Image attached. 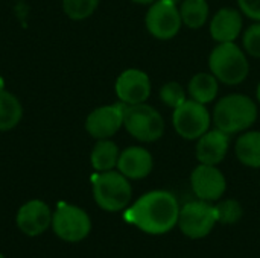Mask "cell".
I'll return each instance as SVG.
<instances>
[{"label": "cell", "mask_w": 260, "mask_h": 258, "mask_svg": "<svg viewBox=\"0 0 260 258\" xmlns=\"http://www.w3.org/2000/svg\"><path fill=\"white\" fill-rule=\"evenodd\" d=\"M180 207L174 195L155 190L143 195L126 213L125 220L148 234H165L178 224Z\"/></svg>", "instance_id": "1"}, {"label": "cell", "mask_w": 260, "mask_h": 258, "mask_svg": "<svg viewBox=\"0 0 260 258\" xmlns=\"http://www.w3.org/2000/svg\"><path fill=\"white\" fill-rule=\"evenodd\" d=\"M256 119L257 106L244 94H230L221 99L213 111V122L216 128L229 135L248 129Z\"/></svg>", "instance_id": "2"}, {"label": "cell", "mask_w": 260, "mask_h": 258, "mask_svg": "<svg viewBox=\"0 0 260 258\" xmlns=\"http://www.w3.org/2000/svg\"><path fill=\"white\" fill-rule=\"evenodd\" d=\"M209 67L212 75L227 85L241 84L250 71L245 53L235 43H219L210 53Z\"/></svg>", "instance_id": "3"}, {"label": "cell", "mask_w": 260, "mask_h": 258, "mask_svg": "<svg viewBox=\"0 0 260 258\" xmlns=\"http://www.w3.org/2000/svg\"><path fill=\"white\" fill-rule=\"evenodd\" d=\"M133 196L128 178L120 172H101L93 179V198L96 204L105 211L123 210Z\"/></svg>", "instance_id": "4"}, {"label": "cell", "mask_w": 260, "mask_h": 258, "mask_svg": "<svg viewBox=\"0 0 260 258\" xmlns=\"http://www.w3.org/2000/svg\"><path fill=\"white\" fill-rule=\"evenodd\" d=\"M123 126L139 141L151 143L158 140L165 132V122L160 113L143 103L126 105L123 113Z\"/></svg>", "instance_id": "5"}, {"label": "cell", "mask_w": 260, "mask_h": 258, "mask_svg": "<svg viewBox=\"0 0 260 258\" xmlns=\"http://www.w3.org/2000/svg\"><path fill=\"white\" fill-rule=\"evenodd\" d=\"M52 228L61 240L76 243L88 236L91 220L82 208L70 204H59L52 214Z\"/></svg>", "instance_id": "6"}, {"label": "cell", "mask_w": 260, "mask_h": 258, "mask_svg": "<svg viewBox=\"0 0 260 258\" xmlns=\"http://www.w3.org/2000/svg\"><path fill=\"white\" fill-rule=\"evenodd\" d=\"M174 128L183 138L197 140L209 131L210 114L207 108L190 99L174 109Z\"/></svg>", "instance_id": "7"}, {"label": "cell", "mask_w": 260, "mask_h": 258, "mask_svg": "<svg viewBox=\"0 0 260 258\" xmlns=\"http://www.w3.org/2000/svg\"><path fill=\"white\" fill-rule=\"evenodd\" d=\"M216 211L207 201H195L186 204L180 208L178 225L190 239H203L206 237L216 224Z\"/></svg>", "instance_id": "8"}, {"label": "cell", "mask_w": 260, "mask_h": 258, "mask_svg": "<svg viewBox=\"0 0 260 258\" xmlns=\"http://www.w3.org/2000/svg\"><path fill=\"white\" fill-rule=\"evenodd\" d=\"M146 29L149 33L158 40H171L174 38L181 27V15L180 9L175 3L168 0L154 2L146 14Z\"/></svg>", "instance_id": "9"}, {"label": "cell", "mask_w": 260, "mask_h": 258, "mask_svg": "<svg viewBox=\"0 0 260 258\" xmlns=\"http://www.w3.org/2000/svg\"><path fill=\"white\" fill-rule=\"evenodd\" d=\"M125 103L105 105L93 109L85 120V131L96 140L111 138L123 126Z\"/></svg>", "instance_id": "10"}, {"label": "cell", "mask_w": 260, "mask_h": 258, "mask_svg": "<svg viewBox=\"0 0 260 258\" xmlns=\"http://www.w3.org/2000/svg\"><path fill=\"white\" fill-rule=\"evenodd\" d=\"M116 94L119 100L125 105L143 103L151 94L149 76L137 68H129L120 73L116 81Z\"/></svg>", "instance_id": "11"}, {"label": "cell", "mask_w": 260, "mask_h": 258, "mask_svg": "<svg viewBox=\"0 0 260 258\" xmlns=\"http://www.w3.org/2000/svg\"><path fill=\"white\" fill-rule=\"evenodd\" d=\"M190 184L193 193L201 201H218L225 192V178L219 169L210 164L198 166L190 176Z\"/></svg>", "instance_id": "12"}, {"label": "cell", "mask_w": 260, "mask_h": 258, "mask_svg": "<svg viewBox=\"0 0 260 258\" xmlns=\"http://www.w3.org/2000/svg\"><path fill=\"white\" fill-rule=\"evenodd\" d=\"M52 225V211L40 199H32L20 207L17 213V227L26 236L35 237L43 234Z\"/></svg>", "instance_id": "13"}, {"label": "cell", "mask_w": 260, "mask_h": 258, "mask_svg": "<svg viewBox=\"0 0 260 258\" xmlns=\"http://www.w3.org/2000/svg\"><path fill=\"white\" fill-rule=\"evenodd\" d=\"M229 144H230L229 134L219 131L218 128L207 131L204 135L198 138L197 158L200 160L201 164L216 166L225 158Z\"/></svg>", "instance_id": "14"}, {"label": "cell", "mask_w": 260, "mask_h": 258, "mask_svg": "<svg viewBox=\"0 0 260 258\" xmlns=\"http://www.w3.org/2000/svg\"><path fill=\"white\" fill-rule=\"evenodd\" d=\"M152 164V155L145 148L131 146L120 152L117 169L128 179H142L151 173Z\"/></svg>", "instance_id": "15"}, {"label": "cell", "mask_w": 260, "mask_h": 258, "mask_svg": "<svg viewBox=\"0 0 260 258\" xmlns=\"http://www.w3.org/2000/svg\"><path fill=\"white\" fill-rule=\"evenodd\" d=\"M242 29V18L236 9L224 8L215 14L210 23V33L218 43H233Z\"/></svg>", "instance_id": "16"}, {"label": "cell", "mask_w": 260, "mask_h": 258, "mask_svg": "<svg viewBox=\"0 0 260 258\" xmlns=\"http://www.w3.org/2000/svg\"><path fill=\"white\" fill-rule=\"evenodd\" d=\"M119 148L114 141H111L110 138L105 140H99L90 155V161L94 170L98 172H108L113 170L117 166L119 161Z\"/></svg>", "instance_id": "17"}, {"label": "cell", "mask_w": 260, "mask_h": 258, "mask_svg": "<svg viewBox=\"0 0 260 258\" xmlns=\"http://www.w3.org/2000/svg\"><path fill=\"white\" fill-rule=\"evenodd\" d=\"M23 117L20 100L9 91L0 90V132L14 129Z\"/></svg>", "instance_id": "18"}, {"label": "cell", "mask_w": 260, "mask_h": 258, "mask_svg": "<svg viewBox=\"0 0 260 258\" xmlns=\"http://www.w3.org/2000/svg\"><path fill=\"white\" fill-rule=\"evenodd\" d=\"M236 157L248 167H260V132H245L238 138Z\"/></svg>", "instance_id": "19"}, {"label": "cell", "mask_w": 260, "mask_h": 258, "mask_svg": "<svg viewBox=\"0 0 260 258\" xmlns=\"http://www.w3.org/2000/svg\"><path fill=\"white\" fill-rule=\"evenodd\" d=\"M187 90L193 100L206 105L218 94V79L209 73H198L190 79Z\"/></svg>", "instance_id": "20"}, {"label": "cell", "mask_w": 260, "mask_h": 258, "mask_svg": "<svg viewBox=\"0 0 260 258\" xmlns=\"http://www.w3.org/2000/svg\"><path fill=\"white\" fill-rule=\"evenodd\" d=\"M181 21L190 29H200L209 17L207 0H183L180 6Z\"/></svg>", "instance_id": "21"}, {"label": "cell", "mask_w": 260, "mask_h": 258, "mask_svg": "<svg viewBox=\"0 0 260 258\" xmlns=\"http://www.w3.org/2000/svg\"><path fill=\"white\" fill-rule=\"evenodd\" d=\"M99 0H62V9L72 20H85L94 14Z\"/></svg>", "instance_id": "22"}, {"label": "cell", "mask_w": 260, "mask_h": 258, "mask_svg": "<svg viewBox=\"0 0 260 258\" xmlns=\"http://www.w3.org/2000/svg\"><path fill=\"white\" fill-rule=\"evenodd\" d=\"M215 211H216V220L225 225L236 224L242 217V207L238 201H233V199L219 202L215 207Z\"/></svg>", "instance_id": "23"}, {"label": "cell", "mask_w": 260, "mask_h": 258, "mask_svg": "<svg viewBox=\"0 0 260 258\" xmlns=\"http://www.w3.org/2000/svg\"><path fill=\"white\" fill-rule=\"evenodd\" d=\"M160 99L165 105L169 108H178L181 103H184L186 99V91L178 82H168L161 87L160 90Z\"/></svg>", "instance_id": "24"}, {"label": "cell", "mask_w": 260, "mask_h": 258, "mask_svg": "<svg viewBox=\"0 0 260 258\" xmlns=\"http://www.w3.org/2000/svg\"><path fill=\"white\" fill-rule=\"evenodd\" d=\"M244 47L251 55L260 58V23H256L244 33Z\"/></svg>", "instance_id": "25"}, {"label": "cell", "mask_w": 260, "mask_h": 258, "mask_svg": "<svg viewBox=\"0 0 260 258\" xmlns=\"http://www.w3.org/2000/svg\"><path fill=\"white\" fill-rule=\"evenodd\" d=\"M238 3L247 17L260 21V0H238Z\"/></svg>", "instance_id": "26"}, {"label": "cell", "mask_w": 260, "mask_h": 258, "mask_svg": "<svg viewBox=\"0 0 260 258\" xmlns=\"http://www.w3.org/2000/svg\"><path fill=\"white\" fill-rule=\"evenodd\" d=\"M134 3H139V5H152L155 0H133Z\"/></svg>", "instance_id": "27"}, {"label": "cell", "mask_w": 260, "mask_h": 258, "mask_svg": "<svg viewBox=\"0 0 260 258\" xmlns=\"http://www.w3.org/2000/svg\"><path fill=\"white\" fill-rule=\"evenodd\" d=\"M257 99H259V102H260V84H259V87H257Z\"/></svg>", "instance_id": "28"}, {"label": "cell", "mask_w": 260, "mask_h": 258, "mask_svg": "<svg viewBox=\"0 0 260 258\" xmlns=\"http://www.w3.org/2000/svg\"><path fill=\"white\" fill-rule=\"evenodd\" d=\"M168 2H171V3H175V5H177V3H178V2H181V0H168Z\"/></svg>", "instance_id": "29"}, {"label": "cell", "mask_w": 260, "mask_h": 258, "mask_svg": "<svg viewBox=\"0 0 260 258\" xmlns=\"http://www.w3.org/2000/svg\"><path fill=\"white\" fill-rule=\"evenodd\" d=\"M0 258H5V257H3V255H2V254H0Z\"/></svg>", "instance_id": "30"}]
</instances>
